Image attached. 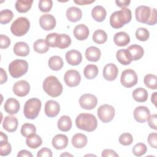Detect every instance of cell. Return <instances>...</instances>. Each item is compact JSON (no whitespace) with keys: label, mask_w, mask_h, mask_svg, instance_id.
I'll use <instances>...</instances> for the list:
<instances>
[{"label":"cell","mask_w":157,"mask_h":157,"mask_svg":"<svg viewBox=\"0 0 157 157\" xmlns=\"http://www.w3.org/2000/svg\"><path fill=\"white\" fill-rule=\"evenodd\" d=\"M42 103L40 99L33 98L28 99L25 104L23 113L28 119L34 120L36 118L41 109Z\"/></svg>","instance_id":"obj_4"},{"label":"cell","mask_w":157,"mask_h":157,"mask_svg":"<svg viewBox=\"0 0 157 157\" xmlns=\"http://www.w3.org/2000/svg\"><path fill=\"white\" fill-rule=\"evenodd\" d=\"M131 1H128V0H123V1H120V0H117L115 1V3L117 4V6L121 7V8H124L126 6H128L130 4Z\"/></svg>","instance_id":"obj_54"},{"label":"cell","mask_w":157,"mask_h":157,"mask_svg":"<svg viewBox=\"0 0 157 157\" xmlns=\"http://www.w3.org/2000/svg\"><path fill=\"white\" fill-rule=\"evenodd\" d=\"M20 107L18 101L13 98L7 99L4 105V110L10 115L16 114L20 110Z\"/></svg>","instance_id":"obj_18"},{"label":"cell","mask_w":157,"mask_h":157,"mask_svg":"<svg viewBox=\"0 0 157 157\" xmlns=\"http://www.w3.org/2000/svg\"><path fill=\"white\" fill-rule=\"evenodd\" d=\"M56 23L55 18L51 14H44L39 18L40 26L45 31H50L54 29Z\"/></svg>","instance_id":"obj_13"},{"label":"cell","mask_w":157,"mask_h":157,"mask_svg":"<svg viewBox=\"0 0 157 157\" xmlns=\"http://www.w3.org/2000/svg\"><path fill=\"white\" fill-rule=\"evenodd\" d=\"M107 34L102 29H98L95 31L93 34V40L96 44H104L107 41Z\"/></svg>","instance_id":"obj_38"},{"label":"cell","mask_w":157,"mask_h":157,"mask_svg":"<svg viewBox=\"0 0 157 157\" xmlns=\"http://www.w3.org/2000/svg\"><path fill=\"white\" fill-rule=\"evenodd\" d=\"M137 75L132 69H126L123 71L120 77L121 85L126 88H131L137 83Z\"/></svg>","instance_id":"obj_7"},{"label":"cell","mask_w":157,"mask_h":157,"mask_svg":"<svg viewBox=\"0 0 157 157\" xmlns=\"http://www.w3.org/2000/svg\"><path fill=\"white\" fill-rule=\"evenodd\" d=\"M147 151V146L143 143H138L132 147V153L136 156L144 155Z\"/></svg>","instance_id":"obj_42"},{"label":"cell","mask_w":157,"mask_h":157,"mask_svg":"<svg viewBox=\"0 0 157 157\" xmlns=\"http://www.w3.org/2000/svg\"><path fill=\"white\" fill-rule=\"evenodd\" d=\"M21 134L24 137H28L35 134L36 132V128L35 126L31 123H25L21 128Z\"/></svg>","instance_id":"obj_40"},{"label":"cell","mask_w":157,"mask_h":157,"mask_svg":"<svg viewBox=\"0 0 157 157\" xmlns=\"http://www.w3.org/2000/svg\"><path fill=\"white\" fill-rule=\"evenodd\" d=\"M117 60L123 65H128L132 61V58L129 51L127 49H120L116 54Z\"/></svg>","instance_id":"obj_28"},{"label":"cell","mask_w":157,"mask_h":157,"mask_svg":"<svg viewBox=\"0 0 157 157\" xmlns=\"http://www.w3.org/2000/svg\"><path fill=\"white\" fill-rule=\"evenodd\" d=\"M43 89L50 96L56 98L59 96L63 92V86L61 82L55 76L47 77L43 82Z\"/></svg>","instance_id":"obj_3"},{"label":"cell","mask_w":157,"mask_h":157,"mask_svg":"<svg viewBox=\"0 0 157 157\" xmlns=\"http://www.w3.org/2000/svg\"><path fill=\"white\" fill-rule=\"evenodd\" d=\"M72 127V121L67 115L62 116L58 121V129L63 132L69 131Z\"/></svg>","instance_id":"obj_30"},{"label":"cell","mask_w":157,"mask_h":157,"mask_svg":"<svg viewBox=\"0 0 157 157\" xmlns=\"http://www.w3.org/2000/svg\"><path fill=\"white\" fill-rule=\"evenodd\" d=\"M133 99L138 102H145L148 99V92L143 88H137L132 92Z\"/></svg>","instance_id":"obj_31"},{"label":"cell","mask_w":157,"mask_h":157,"mask_svg":"<svg viewBox=\"0 0 157 157\" xmlns=\"http://www.w3.org/2000/svg\"><path fill=\"white\" fill-rule=\"evenodd\" d=\"M101 55V50L98 48L94 46H91L87 48L85 51L86 58L90 61H98L100 59Z\"/></svg>","instance_id":"obj_24"},{"label":"cell","mask_w":157,"mask_h":157,"mask_svg":"<svg viewBox=\"0 0 157 157\" xmlns=\"http://www.w3.org/2000/svg\"><path fill=\"white\" fill-rule=\"evenodd\" d=\"M106 10L101 6H95L91 11V16L93 19L98 22L103 21L106 17Z\"/></svg>","instance_id":"obj_29"},{"label":"cell","mask_w":157,"mask_h":157,"mask_svg":"<svg viewBox=\"0 0 157 157\" xmlns=\"http://www.w3.org/2000/svg\"><path fill=\"white\" fill-rule=\"evenodd\" d=\"M12 148L7 140H0V155L1 156H7L10 153Z\"/></svg>","instance_id":"obj_44"},{"label":"cell","mask_w":157,"mask_h":157,"mask_svg":"<svg viewBox=\"0 0 157 157\" xmlns=\"http://www.w3.org/2000/svg\"><path fill=\"white\" fill-rule=\"evenodd\" d=\"M131 56L132 61H136L140 59L144 54V51L143 48L139 45L134 44L131 45L126 48Z\"/></svg>","instance_id":"obj_23"},{"label":"cell","mask_w":157,"mask_h":157,"mask_svg":"<svg viewBox=\"0 0 157 157\" xmlns=\"http://www.w3.org/2000/svg\"><path fill=\"white\" fill-rule=\"evenodd\" d=\"M118 69L117 66L113 63L106 64L103 69V77L108 81L114 80L118 75Z\"/></svg>","instance_id":"obj_16"},{"label":"cell","mask_w":157,"mask_h":157,"mask_svg":"<svg viewBox=\"0 0 157 157\" xmlns=\"http://www.w3.org/2000/svg\"><path fill=\"white\" fill-rule=\"evenodd\" d=\"M71 44V39L69 36L66 34H58L56 47L60 49H64L67 48Z\"/></svg>","instance_id":"obj_34"},{"label":"cell","mask_w":157,"mask_h":157,"mask_svg":"<svg viewBox=\"0 0 157 157\" xmlns=\"http://www.w3.org/2000/svg\"><path fill=\"white\" fill-rule=\"evenodd\" d=\"M26 143L29 148L34 149L38 148L42 145V140L39 135L35 134L27 137L26 139Z\"/></svg>","instance_id":"obj_35"},{"label":"cell","mask_w":157,"mask_h":157,"mask_svg":"<svg viewBox=\"0 0 157 157\" xmlns=\"http://www.w3.org/2000/svg\"><path fill=\"white\" fill-rule=\"evenodd\" d=\"M13 13L9 9H4L0 12V23L2 25L9 23L13 18Z\"/></svg>","instance_id":"obj_41"},{"label":"cell","mask_w":157,"mask_h":157,"mask_svg":"<svg viewBox=\"0 0 157 157\" xmlns=\"http://www.w3.org/2000/svg\"><path fill=\"white\" fill-rule=\"evenodd\" d=\"M58 34L53 33L48 34L46 36V41L48 45L51 47H56V42Z\"/></svg>","instance_id":"obj_47"},{"label":"cell","mask_w":157,"mask_h":157,"mask_svg":"<svg viewBox=\"0 0 157 157\" xmlns=\"http://www.w3.org/2000/svg\"><path fill=\"white\" fill-rule=\"evenodd\" d=\"M151 13V9L145 6L137 7L135 10V15L136 20L140 23H147Z\"/></svg>","instance_id":"obj_12"},{"label":"cell","mask_w":157,"mask_h":157,"mask_svg":"<svg viewBox=\"0 0 157 157\" xmlns=\"http://www.w3.org/2000/svg\"><path fill=\"white\" fill-rule=\"evenodd\" d=\"M52 150L48 148H42L37 154V157H52Z\"/></svg>","instance_id":"obj_52"},{"label":"cell","mask_w":157,"mask_h":157,"mask_svg":"<svg viewBox=\"0 0 157 157\" xmlns=\"http://www.w3.org/2000/svg\"><path fill=\"white\" fill-rule=\"evenodd\" d=\"M18 124V120L13 116H6L2 123L4 129L9 132L15 131L17 129Z\"/></svg>","instance_id":"obj_21"},{"label":"cell","mask_w":157,"mask_h":157,"mask_svg":"<svg viewBox=\"0 0 157 157\" xmlns=\"http://www.w3.org/2000/svg\"><path fill=\"white\" fill-rule=\"evenodd\" d=\"M74 36L78 40H83L88 38L89 36V29L88 27L83 25L80 24L75 26L73 31Z\"/></svg>","instance_id":"obj_20"},{"label":"cell","mask_w":157,"mask_h":157,"mask_svg":"<svg viewBox=\"0 0 157 157\" xmlns=\"http://www.w3.org/2000/svg\"><path fill=\"white\" fill-rule=\"evenodd\" d=\"M98 103L97 98L91 94H84L79 99V104L82 109L91 110L95 108Z\"/></svg>","instance_id":"obj_9"},{"label":"cell","mask_w":157,"mask_h":157,"mask_svg":"<svg viewBox=\"0 0 157 157\" xmlns=\"http://www.w3.org/2000/svg\"><path fill=\"white\" fill-rule=\"evenodd\" d=\"M97 112L98 118L105 123L111 121L115 116V109L109 104L101 105L98 109Z\"/></svg>","instance_id":"obj_8"},{"label":"cell","mask_w":157,"mask_h":157,"mask_svg":"<svg viewBox=\"0 0 157 157\" xmlns=\"http://www.w3.org/2000/svg\"><path fill=\"white\" fill-rule=\"evenodd\" d=\"M156 10L155 8H153L151 9V13L150 18L147 22V24L148 25H154L156 23V19H157V15H156Z\"/></svg>","instance_id":"obj_51"},{"label":"cell","mask_w":157,"mask_h":157,"mask_svg":"<svg viewBox=\"0 0 157 157\" xmlns=\"http://www.w3.org/2000/svg\"><path fill=\"white\" fill-rule=\"evenodd\" d=\"M98 74V68L94 64H88L86 66L83 70V74L85 78L89 80L94 78Z\"/></svg>","instance_id":"obj_37"},{"label":"cell","mask_w":157,"mask_h":157,"mask_svg":"<svg viewBox=\"0 0 157 157\" xmlns=\"http://www.w3.org/2000/svg\"><path fill=\"white\" fill-rule=\"evenodd\" d=\"M60 110L59 103L53 100L48 101L45 105V113L50 118L55 117L58 115Z\"/></svg>","instance_id":"obj_15"},{"label":"cell","mask_w":157,"mask_h":157,"mask_svg":"<svg viewBox=\"0 0 157 157\" xmlns=\"http://www.w3.org/2000/svg\"><path fill=\"white\" fill-rule=\"evenodd\" d=\"M144 84L152 90L157 89V77L154 74H147L144 77Z\"/></svg>","instance_id":"obj_39"},{"label":"cell","mask_w":157,"mask_h":157,"mask_svg":"<svg viewBox=\"0 0 157 157\" xmlns=\"http://www.w3.org/2000/svg\"><path fill=\"white\" fill-rule=\"evenodd\" d=\"M1 136H0V140H8V137L6 134H4L3 132H0Z\"/></svg>","instance_id":"obj_59"},{"label":"cell","mask_w":157,"mask_h":157,"mask_svg":"<svg viewBox=\"0 0 157 157\" xmlns=\"http://www.w3.org/2000/svg\"><path fill=\"white\" fill-rule=\"evenodd\" d=\"M14 53L20 56H26L29 53L28 45L24 42H18L13 46Z\"/></svg>","instance_id":"obj_27"},{"label":"cell","mask_w":157,"mask_h":157,"mask_svg":"<svg viewBox=\"0 0 157 157\" xmlns=\"http://www.w3.org/2000/svg\"><path fill=\"white\" fill-rule=\"evenodd\" d=\"M134 118L137 122L144 123L150 116V110L145 106L137 107L134 110Z\"/></svg>","instance_id":"obj_14"},{"label":"cell","mask_w":157,"mask_h":157,"mask_svg":"<svg viewBox=\"0 0 157 157\" xmlns=\"http://www.w3.org/2000/svg\"><path fill=\"white\" fill-rule=\"evenodd\" d=\"M156 92H154L153 94L151 95V101L152 102V103H153V104L156 106Z\"/></svg>","instance_id":"obj_58"},{"label":"cell","mask_w":157,"mask_h":157,"mask_svg":"<svg viewBox=\"0 0 157 157\" xmlns=\"http://www.w3.org/2000/svg\"><path fill=\"white\" fill-rule=\"evenodd\" d=\"M7 80V75L6 71L3 69V68H1V74H0V83L1 84H3L6 82Z\"/></svg>","instance_id":"obj_55"},{"label":"cell","mask_w":157,"mask_h":157,"mask_svg":"<svg viewBox=\"0 0 157 157\" xmlns=\"http://www.w3.org/2000/svg\"><path fill=\"white\" fill-rule=\"evenodd\" d=\"M30 28L29 20L26 17H19L17 18L12 24L10 31L12 33L18 37L26 34Z\"/></svg>","instance_id":"obj_5"},{"label":"cell","mask_w":157,"mask_h":157,"mask_svg":"<svg viewBox=\"0 0 157 157\" xmlns=\"http://www.w3.org/2000/svg\"><path fill=\"white\" fill-rule=\"evenodd\" d=\"M118 140L121 145L127 146V145H131L132 143L133 137L131 134L125 132L120 135V136L119 137Z\"/></svg>","instance_id":"obj_46"},{"label":"cell","mask_w":157,"mask_h":157,"mask_svg":"<svg viewBox=\"0 0 157 157\" xmlns=\"http://www.w3.org/2000/svg\"><path fill=\"white\" fill-rule=\"evenodd\" d=\"M88 142L86 136L82 133H77L73 136L71 142L76 148H82L86 146Z\"/></svg>","instance_id":"obj_25"},{"label":"cell","mask_w":157,"mask_h":157,"mask_svg":"<svg viewBox=\"0 0 157 157\" xmlns=\"http://www.w3.org/2000/svg\"><path fill=\"white\" fill-rule=\"evenodd\" d=\"M12 90L15 95L20 97H23L29 93L30 86L27 81L21 80L17 82L13 85Z\"/></svg>","instance_id":"obj_11"},{"label":"cell","mask_w":157,"mask_h":157,"mask_svg":"<svg viewBox=\"0 0 157 157\" xmlns=\"http://www.w3.org/2000/svg\"><path fill=\"white\" fill-rule=\"evenodd\" d=\"M52 144L55 148L57 150H63L67 146L68 138L64 134H59L53 137Z\"/></svg>","instance_id":"obj_19"},{"label":"cell","mask_w":157,"mask_h":157,"mask_svg":"<svg viewBox=\"0 0 157 157\" xmlns=\"http://www.w3.org/2000/svg\"><path fill=\"white\" fill-rule=\"evenodd\" d=\"M33 3L32 0H18L15 2V9L20 13H25L29 11Z\"/></svg>","instance_id":"obj_32"},{"label":"cell","mask_w":157,"mask_h":157,"mask_svg":"<svg viewBox=\"0 0 157 157\" xmlns=\"http://www.w3.org/2000/svg\"><path fill=\"white\" fill-rule=\"evenodd\" d=\"M132 13L130 9L124 7L121 10L113 12L110 18V25L115 28L118 29L122 28L125 24L131 21Z\"/></svg>","instance_id":"obj_1"},{"label":"cell","mask_w":157,"mask_h":157,"mask_svg":"<svg viewBox=\"0 0 157 157\" xmlns=\"http://www.w3.org/2000/svg\"><path fill=\"white\" fill-rule=\"evenodd\" d=\"M28 69V64L23 59H15L9 65V72L13 78H19L25 75Z\"/></svg>","instance_id":"obj_6"},{"label":"cell","mask_w":157,"mask_h":157,"mask_svg":"<svg viewBox=\"0 0 157 157\" xmlns=\"http://www.w3.org/2000/svg\"><path fill=\"white\" fill-rule=\"evenodd\" d=\"M10 44V40L6 35L1 34L0 35V47L2 49L7 48L9 47Z\"/></svg>","instance_id":"obj_48"},{"label":"cell","mask_w":157,"mask_h":157,"mask_svg":"<svg viewBox=\"0 0 157 157\" xmlns=\"http://www.w3.org/2000/svg\"><path fill=\"white\" fill-rule=\"evenodd\" d=\"M66 59L70 65L77 66L82 62V55L78 50H71L66 53Z\"/></svg>","instance_id":"obj_17"},{"label":"cell","mask_w":157,"mask_h":157,"mask_svg":"<svg viewBox=\"0 0 157 157\" xmlns=\"http://www.w3.org/2000/svg\"><path fill=\"white\" fill-rule=\"evenodd\" d=\"M75 124L80 129L87 132H92L96 129L98 121L94 115L91 113H82L76 117Z\"/></svg>","instance_id":"obj_2"},{"label":"cell","mask_w":157,"mask_h":157,"mask_svg":"<svg viewBox=\"0 0 157 157\" xmlns=\"http://www.w3.org/2000/svg\"><path fill=\"white\" fill-rule=\"evenodd\" d=\"M64 80L65 83L69 87H74L79 85L81 80L80 73L74 69L68 70L64 74Z\"/></svg>","instance_id":"obj_10"},{"label":"cell","mask_w":157,"mask_h":157,"mask_svg":"<svg viewBox=\"0 0 157 157\" xmlns=\"http://www.w3.org/2000/svg\"><path fill=\"white\" fill-rule=\"evenodd\" d=\"M113 42L118 46L124 47L129 43L130 37L125 32H118L114 35Z\"/></svg>","instance_id":"obj_26"},{"label":"cell","mask_w":157,"mask_h":157,"mask_svg":"<svg viewBox=\"0 0 157 157\" xmlns=\"http://www.w3.org/2000/svg\"><path fill=\"white\" fill-rule=\"evenodd\" d=\"M148 126L155 130L157 129L156 123H157V115L156 114H153L149 116L148 120Z\"/></svg>","instance_id":"obj_50"},{"label":"cell","mask_w":157,"mask_h":157,"mask_svg":"<svg viewBox=\"0 0 157 157\" xmlns=\"http://www.w3.org/2000/svg\"><path fill=\"white\" fill-rule=\"evenodd\" d=\"M17 156L18 157H24V156L25 157H33V155L29 151L26 150H22L18 152Z\"/></svg>","instance_id":"obj_56"},{"label":"cell","mask_w":157,"mask_h":157,"mask_svg":"<svg viewBox=\"0 0 157 157\" xmlns=\"http://www.w3.org/2000/svg\"><path fill=\"white\" fill-rule=\"evenodd\" d=\"M48 64L49 67L55 71L60 70L64 64L63 59L59 56H53L48 59Z\"/></svg>","instance_id":"obj_33"},{"label":"cell","mask_w":157,"mask_h":157,"mask_svg":"<svg viewBox=\"0 0 157 157\" xmlns=\"http://www.w3.org/2000/svg\"><path fill=\"white\" fill-rule=\"evenodd\" d=\"M136 38L140 41H146L150 36L149 31L145 28H139L136 31Z\"/></svg>","instance_id":"obj_43"},{"label":"cell","mask_w":157,"mask_h":157,"mask_svg":"<svg viewBox=\"0 0 157 157\" xmlns=\"http://www.w3.org/2000/svg\"><path fill=\"white\" fill-rule=\"evenodd\" d=\"M60 156H73L72 155H71V154L68 153L67 152H65L64 153L61 154Z\"/></svg>","instance_id":"obj_60"},{"label":"cell","mask_w":157,"mask_h":157,"mask_svg":"<svg viewBox=\"0 0 157 157\" xmlns=\"http://www.w3.org/2000/svg\"><path fill=\"white\" fill-rule=\"evenodd\" d=\"M33 48L35 52L39 53H44L48 52L49 45L44 39H40L37 40L33 44Z\"/></svg>","instance_id":"obj_36"},{"label":"cell","mask_w":157,"mask_h":157,"mask_svg":"<svg viewBox=\"0 0 157 157\" xmlns=\"http://www.w3.org/2000/svg\"><path fill=\"white\" fill-rule=\"evenodd\" d=\"M148 142L151 147H153L154 148H157V134H156V132H154L150 133L148 135Z\"/></svg>","instance_id":"obj_49"},{"label":"cell","mask_w":157,"mask_h":157,"mask_svg":"<svg viewBox=\"0 0 157 157\" xmlns=\"http://www.w3.org/2000/svg\"><path fill=\"white\" fill-rule=\"evenodd\" d=\"M94 1H88V0H78V1H74V2L78 5H86L90 4L93 2H94Z\"/></svg>","instance_id":"obj_57"},{"label":"cell","mask_w":157,"mask_h":157,"mask_svg":"<svg viewBox=\"0 0 157 157\" xmlns=\"http://www.w3.org/2000/svg\"><path fill=\"white\" fill-rule=\"evenodd\" d=\"M101 156L102 157H107V156H112V157H117L118 155L113 150L111 149H105L102 151Z\"/></svg>","instance_id":"obj_53"},{"label":"cell","mask_w":157,"mask_h":157,"mask_svg":"<svg viewBox=\"0 0 157 157\" xmlns=\"http://www.w3.org/2000/svg\"><path fill=\"white\" fill-rule=\"evenodd\" d=\"M66 17L70 21L77 22L82 18V12L78 7H71L66 10Z\"/></svg>","instance_id":"obj_22"},{"label":"cell","mask_w":157,"mask_h":157,"mask_svg":"<svg viewBox=\"0 0 157 157\" xmlns=\"http://www.w3.org/2000/svg\"><path fill=\"white\" fill-rule=\"evenodd\" d=\"M38 6L41 12H47L52 9L53 1L52 0H40Z\"/></svg>","instance_id":"obj_45"}]
</instances>
